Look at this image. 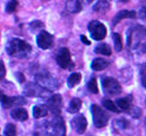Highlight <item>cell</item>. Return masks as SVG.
I'll use <instances>...</instances> for the list:
<instances>
[{"instance_id":"6da1fadb","label":"cell","mask_w":146,"mask_h":136,"mask_svg":"<svg viewBox=\"0 0 146 136\" xmlns=\"http://www.w3.org/2000/svg\"><path fill=\"white\" fill-rule=\"evenodd\" d=\"M7 54L17 58H24L28 56L32 50V47L29 42L19 38L9 40L6 46Z\"/></svg>"},{"instance_id":"7a4b0ae2","label":"cell","mask_w":146,"mask_h":136,"mask_svg":"<svg viewBox=\"0 0 146 136\" xmlns=\"http://www.w3.org/2000/svg\"><path fill=\"white\" fill-rule=\"evenodd\" d=\"M146 37V29L143 26H136L128 30L127 34V44L128 47L135 49L138 48L141 40Z\"/></svg>"},{"instance_id":"3957f363","label":"cell","mask_w":146,"mask_h":136,"mask_svg":"<svg viewBox=\"0 0 146 136\" xmlns=\"http://www.w3.org/2000/svg\"><path fill=\"white\" fill-rule=\"evenodd\" d=\"M102 87L104 94L108 96H118L122 92V87L119 82L111 76L103 78Z\"/></svg>"},{"instance_id":"277c9868","label":"cell","mask_w":146,"mask_h":136,"mask_svg":"<svg viewBox=\"0 0 146 136\" xmlns=\"http://www.w3.org/2000/svg\"><path fill=\"white\" fill-rule=\"evenodd\" d=\"M91 109L93 120L96 127L98 128L105 127L108 124V122L110 119V115L102 108L96 104H93Z\"/></svg>"},{"instance_id":"5b68a950","label":"cell","mask_w":146,"mask_h":136,"mask_svg":"<svg viewBox=\"0 0 146 136\" xmlns=\"http://www.w3.org/2000/svg\"><path fill=\"white\" fill-rule=\"evenodd\" d=\"M35 79L38 85L49 92H53L58 89V82L56 79L53 77L50 74L46 72L39 73L35 76Z\"/></svg>"},{"instance_id":"8992f818","label":"cell","mask_w":146,"mask_h":136,"mask_svg":"<svg viewBox=\"0 0 146 136\" xmlns=\"http://www.w3.org/2000/svg\"><path fill=\"white\" fill-rule=\"evenodd\" d=\"M88 31L92 39L95 41H101L106 36L107 29L104 24L97 20L91 21L88 25Z\"/></svg>"},{"instance_id":"52a82bcc","label":"cell","mask_w":146,"mask_h":136,"mask_svg":"<svg viewBox=\"0 0 146 136\" xmlns=\"http://www.w3.org/2000/svg\"><path fill=\"white\" fill-rule=\"evenodd\" d=\"M50 92L37 83L33 82L28 83L24 88V94L29 97H46Z\"/></svg>"},{"instance_id":"ba28073f","label":"cell","mask_w":146,"mask_h":136,"mask_svg":"<svg viewBox=\"0 0 146 136\" xmlns=\"http://www.w3.org/2000/svg\"><path fill=\"white\" fill-rule=\"evenodd\" d=\"M50 130L54 136H66V127L64 118L60 116H56L50 123Z\"/></svg>"},{"instance_id":"9c48e42d","label":"cell","mask_w":146,"mask_h":136,"mask_svg":"<svg viewBox=\"0 0 146 136\" xmlns=\"http://www.w3.org/2000/svg\"><path fill=\"white\" fill-rule=\"evenodd\" d=\"M57 64L62 69H66L72 67L73 63L71 62V54L69 50L67 48H61L58 50L56 56Z\"/></svg>"},{"instance_id":"30bf717a","label":"cell","mask_w":146,"mask_h":136,"mask_svg":"<svg viewBox=\"0 0 146 136\" xmlns=\"http://www.w3.org/2000/svg\"><path fill=\"white\" fill-rule=\"evenodd\" d=\"M37 45L43 50L51 48L54 44V38L46 31H41L36 37Z\"/></svg>"},{"instance_id":"8fae6325","label":"cell","mask_w":146,"mask_h":136,"mask_svg":"<svg viewBox=\"0 0 146 136\" xmlns=\"http://www.w3.org/2000/svg\"><path fill=\"white\" fill-rule=\"evenodd\" d=\"M47 108L56 116H59L62 110V96L59 94H56L50 96L47 101Z\"/></svg>"},{"instance_id":"7c38bea8","label":"cell","mask_w":146,"mask_h":136,"mask_svg":"<svg viewBox=\"0 0 146 136\" xmlns=\"http://www.w3.org/2000/svg\"><path fill=\"white\" fill-rule=\"evenodd\" d=\"M1 104L4 109H10L15 106H23L27 103V100L23 96H8L3 95L1 96Z\"/></svg>"},{"instance_id":"4fadbf2b","label":"cell","mask_w":146,"mask_h":136,"mask_svg":"<svg viewBox=\"0 0 146 136\" xmlns=\"http://www.w3.org/2000/svg\"><path fill=\"white\" fill-rule=\"evenodd\" d=\"M71 125L72 128L78 134L81 135L85 133L87 126H88V122H87L86 118L84 115L78 114L71 120Z\"/></svg>"},{"instance_id":"5bb4252c","label":"cell","mask_w":146,"mask_h":136,"mask_svg":"<svg viewBox=\"0 0 146 136\" xmlns=\"http://www.w3.org/2000/svg\"><path fill=\"white\" fill-rule=\"evenodd\" d=\"M136 14L135 11H128V10L120 11L113 19V26H115L121 20L125 19V18H135L136 17Z\"/></svg>"},{"instance_id":"9a60e30c","label":"cell","mask_w":146,"mask_h":136,"mask_svg":"<svg viewBox=\"0 0 146 136\" xmlns=\"http://www.w3.org/2000/svg\"><path fill=\"white\" fill-rule=\"evenodd\" d=\"M11 117L17 121H25L28 119L29 114L27 110L24 108H16L10 113Z\"/></svg>"},{"instance_id":"2e32d148","label":"cell","mask_w":146,"mask_h":136,"mask_svg":"<svg viewBox=\"0 0 146 136\" xmlns=\"http://www.w3.org/2000/svg\"><path fill=\"white\" fill-rule=\"evenodd\" d=\"M84 0H68L66 1V9L68 12L76 14L83 9Z\"/></svg>"},{"instance_id":"e0dca14e","label":"cell","mask_w":146,"mask_h":136,"mask_svg":"<svg viewBox=\"0 0 146 136\" xmlns=\"http://www.w3.org/2000/svg\"><path fill=\"white\" fill-rule=\"evenodd\" d=\"M111 8V4L107 0H98L93 7V10L96 12L105 14L108 12Z\"/></svg>"},{"instance_id":"ac0fdd59","label":"cell","mask_w":146,"mask_h":136,"mask_svg":"<svg viewBox=\"0 0 146 136\" xmlns=\"http://www.w3.org/2000/svg\"><path fill=\"white\" fill-rule=\"evenodd\" d=\"M109 62L104 58H98L94 60L91 63V68L94 71H101L107 67L109 65Z\"/></svg>"},{"instance_id":"d6986e66","label":"cell","mask_w":146,"mask_h":136,"mask_svg":"<svg viewBox=\"0 0 146 136\" xmlns=\"http://www.w3.org/2000/svg\"><path fill=\"white\" fill-rule=\"evenodd\" d=\"M48 109L46 105L38 104L36 105L33 108V116L35 118H40L45 117L48 114Z\"/></svg>"},{"instance_id":"ffe728a7","label":"cell","mask_w":146,"mask_h":136,"mask_svg":"<svg viewBox=\"0 0 146 136\" xmlns=\"http://www.w3.org/2000/svg\"><path fill=\"white\" fill-rule=\"evenodd\" d=\"M131 101H132V96H128L124 98H120L116 100V106L119 109V110L127 111L131 106Z\"/></svg>"},{"instance_id":"44dd1931","label":"cell","mask_w":146,"mask_h":136,"mask_svg":"<svg viewBox=\"0 0 146 136\" xmlns=\"http://www.w3.org/2000/svg\"><path fill=\"white\" fill-rule=\"evenodd\" d=\"M81 106H82V101L81 99L78 98H73L70 101L69 106L67 109V111L71 114L76 113L79 111Z\"/></svg>"},{"instance_id":"7402d4cb","label":"cell","mask_w":146,"mask_h":136,"mask_svg":"<svg viewBox=\"0 0 146 136\" xmlns=\"http://www.w3.org/2000/svg\"><path fill=\"white\" fill-rule=\"evenodd\" d=\"M95 52L100 55H106V56H109L112 54V50L111 46L107 43H100L96 47Z\"/></svg>"},{"instance_id":"603a6c76","label":"cell","mask_w":146,"mask_h":136,"mask_svg":"<svg viewBox=\"0 0 146 136\" xmlns=\"http://www.w3.org/2000/svg\"><path fill=\"white\" fill-rule=\"evenodd\" d=\"M81 74L79 72H74L68 76L67 79V85L69 88H74L81 82Z\"/></svg>"},{"instance_id":"cb8c5ba5","label":"cell","mask_w":146,"mask_h":136,"mask_svg":"<svg viewBox=\"0 0 146 136\" xmlns=\"http://www.w3.org/2000/svg\"><path fill=\"white\" fill-rule=\"evenodd\" d=\"M113 40L114 42V48L117 52H121L123 49V42L122 38L121 35L118 33H113Z\"/></svg>"},{"instance_id":"d4e9b609","label":"cell","mask_w":146,"mask_h":136,"mask_svg":"<svg viewBox=\"0 0 146 136\" xmlns=\"http://www.w3.org/2000/svg\"><path fill=\"white\" fill-rule=\"evenodd\" d=\"M102 104L104 107L106 108L108 110H111L112 112H115V113H120L121 110H119V109L118 108V106H116V104L113 103L111 100L108 99H104L102 101Z\"/></svg>"},{"instance_id":"484cf974","label":"cell","mask_w":146,"mask_h":136,"mask_svg":"<svg viewBox=\"0 0 146 136\" xmlns=\"http://www.w3.org/2000/svg\"><path fill=\"white\" fill-rule=\"evenodd\" d=\"M127 112L131 117L134 118H139L142 115V110L138 106H132V105L130 106Z\"/></svg>"},{"instance_id":"4316f807","label":"cell","mask_w":146,"mask_h":136,"mask_svg":"<svg viewBox=\"0 0 146 136\" xmlns=\"http://www.w3.org/2000/svg\"><path fill=\"white\" fill-rule=\"evenodd\" d=\"M129 121L125 118H118L114 121V126L117 129L125 130L129 127Z\"/></svg>"},{"instance_id":"83f0119b","label":"cell","mask_w":146,"mask_h":136,"mask_svg":"<svg viewBox=\"0 0 146 136\" xmlns=\"http://www.w3.org/2000/svg\"><path fill=\"white\" fill-rule=\"evenodd\" d=\"M87 88L91 93L95 94L98 93V87L96 77H92L88 81V84H87Z\"/></svg>"},{"instance_id":"f1b7e54d","label":"cell","mask_w":146,"mask_h":136,"mask_svg":"<svg viewBox=\"0 0 146 136\" xmlns=\"http://www.w3.org/2000/svg\"><path fill=\"white\" fill-rule=\"evenodd\" d=\"M4 133L5 136H16L17 135V127L13 123H8L6 126Z\"/></svg>"},{"instance_id":"f546056e","label":"cell","mask_w":146,"mask_h":136,"mask_svg":"<svg viewBox=\"0 0 146 136\" xmlns=\"http://www.w3.org/2000/svg\"><path fill=\"white\" fill-rule=\"evenodd\" d=\"M18 5L19 2L17 0H10L6 6V11L8 14H11V13L14 12Z\"/></svg>"},{"instance_id":"4dcf8cb0","label":"cell","mask_w":146,"mask_h":136,"mask_svg":"<svg viewBox=\"0 0 146 136\" xmlns=\"http://www.w3.org/2000/svg\"><path fill=\"white\" fill-rule=\"evenodd\" d=\"M140 73H141V82H142L143 84L146 82V62L141 65Z\"/></svg>"},{"instance_id":"1f68e13d","label":"cell","mask_w":146,"mask_h":136,"mask_svg":"<svg viewBox=\"0 0 146 136\" xmlns=\"http://www.w3.org/2000/svg\"><path fill=\"white\" fill-rule=\"evenodd\" d=\"M6 75L5 65L2 60H0V80L3 79Z\"/></svg>"},{"instance_id":"d6a6232c","label":"cell","mask_w":146,"mask_h":136,"mask_svg":"<svg viewBox=\"0 0 146 136\" xmlns=\"http://www.w3.org/2000/svg\"><path fill=\"white\" fill-rule=\"evenodd\" d=\"M30 26L32 28L34 29H37V28H39L41 27L44 26V24H42V22L40 21H35L34 22H31V24H30Z\"/></svg>"},{"instance_id":"836d02e7","label":"cell","mask_w":146,"mask_h":136,"mask_svg":"<svg viewBox=\"0 0 146 136\" xmlns=\"http://www.w3.org/2000/svg\"><path fill=\"white\" fill-rule=\"evenodd\" d=\"M139 16L142 19H146V5L140 10Z\"/></svg>"},{"instance_id":"e575fe53","label":"cell","mask_w":146,"mask_h":136,"mask_svg":"<svg viewBox=\"0 0 146 136\" xmlns=\"http://www.w3.org/2000/svg\"><path fill=\"white\" fill-rule=\"evenodd\" d=\"M80 39H81V42H82L84 44H85V45H90L91 44V41H90L89 40H88V38H87V37L86 36V35H81V36H80Z\"/></svg>"},{"instance_id":"d590c367","label":"cell","mask_w":146,"mask_h":136,"mask_svg":"<svg viewBox=\"0 0 146 136\" xmlns=\"http://www.w3.org/2000/svg\"><path fill=\"white\" fill-rule=\"evenodd\" d=\"M16 75H17V79H18V81L20 83H23V82H25V76H24V75L22 73H21V72H17L16 74Z\"/></svg>"},{"instance_id":"8d00e7d4","label":"cell","mask_w":146,"mask_h":136,"mask_svg":"<svg viewBox=\"0 0 146 136\" xmlns=\"http://www.w3.org/2000/svg\"><path fill=\"white\" fill-rule=\"evenodd\" d=\"M120 1H122V2H128V1H129V0H119Z\"/></svg>"},{"instance_id":"74e56055","label":"cell","mask_w":146,"mask_h":136,"mask_svg":"<svg viewBox=\"0 0 146 136\" xmlns=\"http://www.w3.org/2000/svg\"><path fill=\"white\" fill-rule=\"evenodd\" d=\"M142 84H143V86H144V87L146 88V82H144V83H143Z\"/></svg>"},{"instance_id":"f35d334b","label":"cell","mask_w":146,"mask_h":136,"mask_svg":"<svg viewBox=\"0 0 146 136\" xmlns=\"http://www.w3.org/2000/svg\"><path fill=\"white\" fill-rule=\"evenodd\" d=\"M1 96H2V95H1V91H0V100H1Z\"/></svg>"},{"instance_id":"ab89813d","label":"cell","mask_w":146,"mask_h":136,"mask_svg":"<svg viewBox=\"0 0 146 136\" xmlns=\"http://www.w3.org/2000/svg\"><path fill=\"white\" fill-rule=\"evenodd\" d=\"M145 128L146 129V118H145Z\"/></svg>"},{"instance_id":"60d3db41","label":"cell","mask_w":146,"mask_h":136,"mask_svg":"<svg viewBox=\"0 0 146 136\" xmlns=\"http://www.w3.org/2000/svg\"><path fill=\"white\" fill-rule=\"evenodd\" d=\"M145 104H146V100H145Z\"/></svg>"}]
</instances>
